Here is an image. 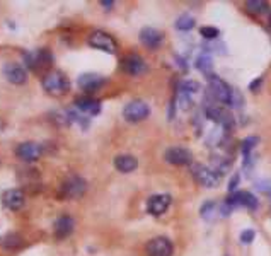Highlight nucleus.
I'll return each instance as SVG.
<instances>
[{"label": "nucleus", "mask_w": 271, "mask_h": 256, "mask_svg": "<svg viewBox=\"0 0 271 256\" xmlns=\"http://www.w3.org/2000/svg\"><path fill=\"white\" fill-rule=\"evenodd\" d=\"M75 106L81 113L89 116H96L101 113V102L94 99V97H89V96L79 97V99H75Z\"/></svg>", "instance_id": "nucleus-17"}, {"label": "nucleus", "mask_w": 271, "mask_h": 256, "mask_svg": "<svg viewBox=\"0 0 271 256\" xmlns=\"http://www.w3.org/2000/svg\"><path fill=\"white\" fill-rule=\"evenodd\" d=\"M138 161L135 159L132 154H120V156L114 157V167L120 171V173H132V171L137 169Z\"/></svg>", "instance_id": "nucleus-19"}, {"label": "nucleus", "mask_w": 271, "mask_h": 256, "mask_svg": "<svg viewBox=\"0 0 271 256\" xmlns=\"http://www.w3.org/2000/svg\"><path fill=\"white\" fill-rule=\"evenodd\" d=\"M147 256H172L174 253V246L167 237H156V239L148 241L145 246Z\"/></svg>", "instance_id": "nucleus-8"}, {"label": "nucleus", "mask_w": 271, "mask_h": 256, "mask_svg": "<svg viewBox=\"0 0 271 256\" xmlns=\"http://www.w3.org/2000/svg\"><path fill=\"white\" fill-rule=\"evenodd\" d=\"M73 227H75V221L72 217L63 215L57 218V222H55V236H57V239L68 237L73 232Z\"/></svg>", "instance_id": "nucleus-18"}, {"label": "nucleus", "mask_w": 271, "mask_h": 256, "mask_svg": "<svg viewBox=\"0 0 271 256\" xmlns=\"http://www.w3.org/2000/svg\"><path fill=\"white\" fill-rule=\"evenodd\" d=\"M269 27H271V16H269Z\"/></svg>", "instance_id": "nucleus-32"}, {"label": "nucleus", "mask_w": 271, "mask_h": 256, "mask_svg": "<svg viewBox=\"0 0 271 256\" xmlns=\"http://www.w3.org/2000/svg\"><path fill=\"white\" fill-rule=\"evenodd\" d=\"M4 76L11 84H16V86H22L27 81V72L26 68L19 63L9 62L4 67Z\"/></svg>", "instance_id": "nucleus-13"}, {"label": "nucleus", "mask_w": 271, "mask_h": 256, "mask_svg": "<svg viewBox=\"0 0 271 256\" xmlns=\"http://www.w3.org/2000/svg\"><path fill=\"white\" fill-rule=\"evenodd\" d=\"M4 205L9 210H19L24 205V193L21 190H9L4 193Z\"/></svg>", "instance_id": "nucleus-20"}, {"label": "nucleus", "mask_w": 271, "mask_h": 256, "mask_svg": "<svg viewBox=\"0 0 271 256\" xmlns=\"http://www.w3.org/2000/svg\"><path fill=\"white\" fill-rule=\"evenodd\" d=\"M79 87L84 91V92H87V94H92V92H96V91H99L102 86L106 84V79L104 77H101L99 74H84V76L79 77Z\"/></svg>", "instance_id": "nucleus-12"}, {"label": "nucleus", "mask_w": 271, "mask_h": 256, "mask_svg": "<svg viewBox=\"0 0 271 256\" xmlns=\"http://www.w3.org/2000/svg\"><path fill=\"white\" fill-rule=\"evenodd\" d=\"M121 68H123V72H126L128 76H142V74L147 72V63L145 60H143L140 55L137 53H132V55H126L123 58V62H121Z\"/></svg>", "instance_id": "nucleus-9"}, {"label": "nucleus", "mask_w": 271, "mask_h": 256, "mask_svg": "<svg viewBox=\"0 0 271 256\" xmlns=\"http://www.w3.org/2000/svg\"><path fill=\"white\" fill-rule=\"evenodd\" d=\"M225 202L230 205V207H246V208H249V210H256L258 208V198L254 197L252 193L249 192H236L234 195H230Z\"/></svg>", "instance_id": "nucleus-11"}, {"label": "nucleus", "mask_w": 271, "mask_h": 256, "mask_svg": "<svg viewBox=\"0 0 271 256\" xmlns=\"http://www.w3.org/2000/svg\"><path fill=\"white\" fill-rule=\"evenodd\" d=\"M101 6H104L106 9H111V7L114 6V2H113V0H102Z\"/></svg>", "instance_id": "nucleus-31"}, {"label": "nucleus", "mask_w": 271, "mask_h": 256, "mask_svg": "<svg viewBox=\"0 0 271 256\" xmlns=\"http://www.w3.org/2000/svg\"><path fill=\"white\" fill-rule=\"evenodd\" d=\"M242 104V96L241 92L237 89H232V96H230V106H236V108H239Z\"/></svg>", "instance_id": "nucleus-27"}, {"label": "nucleus", "mask_w": 271, "mask_h": 256, "mask_svg": "<svg viewBox=\"0 0 271 256\" xmlns=\"http://www.w3.org/2000/svg\"><path fill=\"white\" fill-rule=\"evenodd\" d=\"M210 81V92H212L213 99L223 104H230V96H232V87H228L222 79L215 77L213 74L208 76Z\"/></svg>", "instance_id": "nucleus-6"}, {"label": "nucleus", "mask_w": 271, "mask_h": 256, "mask_svg": "<svg viewBox=\"0 0 271 256\" xmlns=\"http://www.w3.org/2000/svg\"><path fill=\"white\" fill-rule=\"evenodd\" d=\"M87 190V183L86 179L81 178V176H70L68 179L63 181L62 188H60V197L62 198H70L75 200L81 198Z\"/></svg>", "instance_id": "nucleus-3"}, {"label": "nucleus", "mask_w": 271, "mask_h": 256, "mask_svg": "<svg viewBox=\"0 0 271 256\" xmlns=\"http://www.w3.org/2000/svg\"><path fill=\"white\" fill-rule=\"evenodd\" d=\"M258 142H259L258 137H247V138H244V142H242V152H244L246 159L251 156V151H252V149H254L256 145H258Z\"/></svg>", "instance_id": "nucleus-25"}, {"label": "nucleus", "mask_w": 271, "mask_h": 256, "mask_svg": "<svg viewBox=\"0 0 271 256\" xmlns=\"http://www.w3.org/2000/svg\"><path fill=\"white\" fill-rule=\"evenodd\" d=\"M148 115H150V108H148V104H147V102H143V101H132V102H128V104L125 106V109H123L125 120H126V122H130V123L143 122Z\"/></svg>", "instance_id": "nucleus-4"}, {"label": "nucleus", "mask_w": 271, "mask_h": 256, "mask_svg": "<svg viewBox=\"0 0 271 256\" xmlns=\"http://www.w3.org/2000/svg\"><path fill=\"white\" fill-rule=\"evenodd\" d=\"M2 246H4V248H7V249L21 248V246H22V237L19 234H16V232H11V234H7L2 239Z\"/></svg>", "instance_id": "nucleus-22"}, {"label": "nucleus", "mask_w": 271, "mask_h": 256, "mask_svg": "<svg viewBox=\"0 0 271 256\" xmlns=\"http://www.w3.org/2000/svg\"><path fill=\"white\" fill-rule=\"evenodd\" d=\"M176 27L179 31H189L195 27V17L189 16V14H183V16L177 17L176 21Z\"/></svg>", "instance_id": "nucleus-23"}, {"label": "nucleus", "mask_w": 271, "mask_h": 256, "mask_svg": "<svg viewBox=\"0 0 271 256\" xmlns=\"http://www.w3.org/2000/svg\"><path fill=\"white\" fill-rule=\"evenodd\" d=\"M171 205L169 195H152L147 202V212L150 215H162Z\"/></svg>", "instance_id": "nucleus-15"}, {"label": "nucleus", "mask_w": 271, "mask_h": 256, "mask_svg": "<svg viewBox=\"0 0 271 256\" xmlns=\"http://www.w3.org/2000/svg\"><path fill=\"white\" fill-rule=\"evenodd\" d=\"M43 89L48 92L50 96L60 97L63 94H67L70 89V81L67 76H63L58 70H50L46 76H43Z\"/></svg>", "instance_id": "nucleus-2"}, {"label": "nucleus", "mask_w": 271, "mask_h": 256, "mask_svg": "<svg viewBox=\"0 0 271 256\" xmlns=\"http://www.w3.org/2000/svg\"><path fill=\"white\" fill-rule=\"evenodd\" d=\"M16 154H17V157L22 159V161L34 162V161H38L41 157L43 149H41V145H38V143H34V142H24V143H21V145L16 149Z\"/></svg>", "instance_id": "nucleus-14"}, {"label": "nucleus", "mask_w": 271, "mask_h": 256, "mask_svg": "<svg viewBox=\"0 0 271 256\" xmlns=\"http://www.w3.org/2000/svg\"><path fill=\"white\" fill-rule=\"evenodd\" d=\"M237 181H239V176H234V178L230 179V185H228V190H230V192H234V188H236L237 186Z\"/></svg>", "instance_id": "nucleus-30"}, {"label": "nucleus", "mask_w": 271, "mask_h": 256, "mask_svg": "<svg viewBox=\"0 0 271 256\" xmlns=\"http://www.w3.org/2000/svg\"><path fill=\"white\" fill-rule=\"evenodd\" d=\"M196 67L203 74L210 76V72H212V58L208 55H202V57H198V60H196Z\"/></svg>", "instance_id": "nucleus-24"}, {"label": "nucleus", "mask_w": 271, "mask_h": 256, "mask_svg": "<svg viewBox=\"0 0 271 256\" xmlns=\"http://www.w3.org/2000/svg\"><path fill=\"white\" fill-rule=\"evenodd\" d=\"M261 84H263V77H258V79H256V81L249 86V89H251L252 92H256V91H258V87L261 86Z\"/></svg>", "instance_id": "nucleus-29"}, {"label": "nucleus", "mask_w": 271, "mask_h": 256, "mask_svg": "<svg viewBox=\"0 0 271 256\" xmlns=\"http://www.w3.org/2000/svg\"><path fill=\"white\" fill-rule=\"evenodd\" d=\"M191 173H193L195 179L198 181L202 186H207V188H215L218 185V174L215 173L213 169L203 166V164H193L191 166Z\"/></svg>", "instance_id": "nucleus-7"}, {"label": "nucleus", "mask_w": 271, "mask_h": 256, "mask_svg": "<svg viewBox=\"0 0 271 256\" xmlns=\"http://www.w3.org/2000/svg\"><path fill=\"white\" fill-rule=\"evenodd\" d=\"M246 9L252 14H264L269 9V4L264 0H249L246 2Z\"/></svg>", "instance_id": "nucleus-21"}, {"label": "nucleus", "mask_w": 271, "mask_h": 256, "mask_svg": "<svg viewBox=\"0 0 271 256\" xmlns=\"http://www.w3.org/2000/svg\"><path fill=\"white\" fill-rule=\"evenodd\" d=\"M252 239H254V231L252 229H247V231H244L241 234V241L244 244H249V243H252Z\"/></svg>", "instance_id": "nucleus-28"}, {"label": "nucleus", "mask_w": 271, "mask_h": 256, "mask_svg": "<svg viewBox=\"0 0 271 256\" xmlns=\"http://www.w3.org/2000/svg\"><path fill=\"white\" fill-rule=\"evenodd\" d=\"M200 34H202L203 38H207V40H215L218 34H220V31H218L217 27H213V26H203L202 29H200Z\"/></svg>", "instance_id": "nucleus-26"}, {"label": "nucleus", "mask_w": 271, "mask_h": 256, "mask_svg": "<svg viewBox=\"0 0 271 256\" xmlns=\"http://www.w3.org/2000/svg\"><path fill=\"white\" fill-rule=\"evenodd\" d=\"M162 40H164L162 38V32L153 29V27H143V29L140 31V41L150 50L159 48V46L162 45Z\"/></svg>", "instance_id": "nucleus-16"}, {"label": "nucleus", "mask_w": 271, "mask_h": 256, "mask_svg": "<svg viewBox=\"0 0 271 256\" xmlns=\"http://www.w3.org/2000/svg\"><path fill=\"white\" fill-rule=\"evenodd\" d=\"M24 62L32 72L36 74H48L50 67L53 65V55L48 48H38L34 51L24 53Z\"/></svg>", "instance_id": "nucleus-1"}, {"label": "nucleus", "mask_w": 271, "mask_h": 256, "mask_svg": "<svg viewBox=\"0 0 271 256\" xmlns=\"http://www.w3.org/2000/svg\"><path fill=\"white\" fill-rule=\"evenodd\" d=\"M164 157L167 162H171V164H174V166H186V164H191V161H193V154L184 147L167 149Z\"/></svg>", "instance_id": "nucleus-10"}, {"label": "nucleus", "mask_w": 271, "mask_h": 256, "mask_svg": "<svg viewBox=\"0 0 271 256\" xmlns=\"http://www.w3.org/2000/svg\"><path fill=\"white\" fill-rule=\"evenodd\" d=\"M89 45L96 50L106 51V53H116L118 50V43L111 34H107L104 31H94L89 36Z\"/></svg>", "instance_id": "nucleus-5"}]
</instances>
